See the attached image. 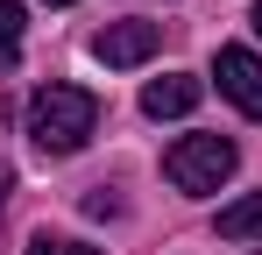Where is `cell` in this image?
Listing matches in <instances>:
<instances>
[{"label": "cell", "mask_w": 262, "mask_h": 255, "mask_svg": "<svg viewBox=\"0 0 262 255\" xmlns=\"http://www.w3.org/2000/svg\"><path fill=\"white\" fill-rule=\"evenodd\" d=\"M92 135H99V99L85 85H43L29 99V142L43 156H78Z\"/></svg>", "instance_id": "6da1fadb"}, {"label": "cell", "mask_w": 262, "mask_h": 255, "mask_svg": "<svg viewBox=\"0 0 262 255\" xmlns=\"http://www.w3.org/2000/svg\"><path fill=\"white\" fill-rule=\"evenodd\" d=\"M234 163H241V149L227 135H177L170 156H163V177L177 192H191V199H213L220 184L234 177Z\"/></svg>", "instance_id": "7a4b0ae2"}, {"label": "cell", "mask_w": 262, "mask_h": 255, "mask_svg": "<svg viewBox=\"0 0 262 255\" xmlns=\"http://www.w3.org/2000/svg\"><path fill=\"white\" fill-rule=\"evenodd\" d=\"M156 42H163L156 22H106V29L92 36V57H99L106 71H135V64L156 57Z\"/></svg>", "instance_id": "3957f363"}, {"label": "cell", "mask_w": 262, "mask_h": 255, "mask_svg": "<svg viewBox=\"0 0 262 255\" xmlns=\"http://www.w3.org/2000/svg\"><path fill=\"white\" fill-rule=\"evenodd\" d=\"M213 78H220V92H227L248 121H262V57H255V50L227 42V50L213 57Z\"/></svg>", "instance_id": "277c9868"}, {"label": "cell", "mask_w": 262, "mask_h": 255, "mask_svg": "<svg viewBox=\"0 0 262 255\" xmlns=\"http://www.w3.org/2000/svg\"><path fill=\"white\" fill-rule=\"evenodd\" d=\"M199 92H206L199 78H149L142 85V114H149V121H177V114L199 107Z\"/></svg>", "instance_id": "5b68a950"}, {"label": "cell", "mask_w": 262, "mask_h": 255, "mask_svg": "<svg viewBox=\"0 0 262 255\" xmlns=\"http://www.w3.org/2000/svg\"><path fill=\"white\" fill-rule=\"evenodd\" d=\"M220 234H227V241H262V192L220 206Z\"/></svg>", "instance_id": "8992f818"}, {"label": "cell", "mask_w": 262, "mask_h": 255, "mask_svg": "<svg viewBox=\"0 0 262 255\" xmlns=\"http://www.w3.org/2000/svg\"><path fill=\"white\" fill-rule=\"evenodd\" d=\"M21 29H29V14H21V0H0V71L21 57Z\"/></svg>", "instance_id": "52a82bcc"}, {"label": "cell", "mask_w": 262, "mask_h": 255, "mask_svg": "<svg viewBox=\"0 0 262 255\" xmlns=\"http://www.w3.org/2000/svg\"><path fill=\"white\" fill-rule=\"evenodd\" d=\"M29 255H99V248H85V241H57V234H36Z\"/></svg>", "instance_id": "ba28073f"}, {"label": "cell", "mask_w": 262, "mask_h": 255, "mask_svg": "<svg viewBox=\"0 0 262 255\" xmlns=\"http://www.w3.org/2000/svg\"><path fill=\"white\" fill-rule=\"evenodd\" d=\"M7 192H14V170H7V163H0V199H7Z\"/></svg>", "instance_id": "9c48e42d"}, {"label": "cell", "mask_w": 262, "mask_h": 255, "mask_svg": "<svg viewBox=\"0 0 262 255\" xmlns=\"http://www.w3.org/2000/svg\"><path fill=\"white\" fill-rule=\"evenodd\" d=\"M255 29H262V0H255Z\"/></svg>", "instance_id": "30bf717a"}, {"label": "cell", "mask_w": 262, "mask_h": 255, "mask_svg": "<svg viewBox=\"0 0 262 255\" xmlns=\"http://www.w3.org/2000/svg\"><path fill=\"white\" fill-rule=\"evenodd\" d=\"M50 7H71V0H50Z\"/></svg>", "instance_id": "8fae6325"}]
</instances>
